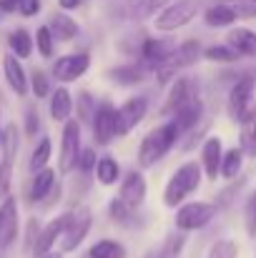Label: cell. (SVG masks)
Wrapping results in <instances>:
<instances>
[{"mask_svg":"<svg viewBox=\"0 0 256 258\" xmlns=\"http://www.w3.org/2000/svg\"><path fill=\"white\" fill-rule=\"evenodd\" d=\"M254 88H256L254 76H244V78H239L234 83L231 93H229V113H231L234 120L244 123L251 115V110H254Z\"/></svg>","mask_w":256,"mask_h":258,"instance_id":"8992f818","label":"cell"},{"mask_svg":"<svg viewBox=\"0 0 256 258\" xmlns=\"http://www.w3.org/2000/svg\"><path fill=\"white\" fill-rule=\"evenodd\" d=\"M35 48H38V53H40L43 58H50V55H53L56 40H53V33H50L48 25L38 28V33H35Z\"/></svg>","mask_w":256,"mask_h":258,"instance_id":"e575fe53","label":"cell"},{"mask_svg":"<svg viewBox=\"0 0 256 258\" xmlns=\"http://www.w3.org/2000/svg\"><path fill=\"white\" fill-rule=\"evenodd\" d=\"M214 216H216V206H211L206 201H193V203H186L176 211V228L181 233L198 231V228L209 226Z\"/></svg>","mask_w":256,"mask_h":258,"instance_id":"5b68a950","label":"cell"},{"mask_svg":"<svg viewBox=\"0 0 256 258\" xmlns=\"http://www.w3.org/2000/svg\"><path fill=\"white\" fill-rule=\"evenodd\" d=\"M68 221H71V213H63V216L53 218V221H50V223H48V226L40 231V236H38V241H35V248H33V253H35L38 258L48 256V253H50V248L56 246V241H58V238H63Z\"/></svg>","mask_w":256,"mask_h":258,"instance_id":"4fadbf2b","label":"cell"},{"mask_svg":"<svg viewBox=\"0 0 256 258\" xmlns=\"http://www.w3.org/2000/svg\"><path fill=\"white\" fill-rule=\"evenodd\" d=\"M88 258H126V248H123L118 241L103 238V241H98V243L90 246Z\"/></svg>","mask_w":256,"mask_h":258,"instance_id":"83f0119b","label":"cell"},{"mask_svg":"<svg viewBox=\"0 0 256 258\" xmlns=\"http://www.w3.org/2000/svg\"><path fill=\"white\" fill-rule=\"evenodd\" d=\"M118 175H121V168H118V163H116L111 156L98 158V163H95V178H98L103 185L116 183V180H118Z\"/></svg>","mask_w":256,"mask_h":258,"instance_id":"f546056e","label":"cell"},{"mask_svg":"<svg viewBox=\"0 0 256 258\" xmlns=\"http://www.w3.org/2000/svg\"><path fill=\"white\" fill-rule=\"evenodd\" d=\"M244 221H246V233H249V236H256V190L249 196V201H246Z\"/></svg>","mask_w":256,"mask_h":258,"instance_id":"f35d334b","label":"cell"},{"mask_svg":"<svg viewBox=\"0 0 256 258\" xmlns=\"http://www.w3.org/2000/svg\"><path fill=\"white\" fill-rule=\"evenodd\" d=\"M201 185V166L198 163H183L178 171L173 173L166 183V190H164V203L169 208L181 206L191 193H196Z\"/></svg>","mask_w":256,"mask_h":258,"instance_id":"7a4b0ae2","label":"cell"},{"mask_svg":"<svg viewBox=\"0 0 256 258\" xmlns=\"http://www.w3.org/2000/svg\"><path fill=\"white\" fill-rule=\"evenodd\" d=\"M203 113V103H201V95H196L193 100H188L186 105H181L176 113H173V123L178 128V133H186V131H193L198 118Z\"/></svg>","mask_w":256,"mask_h":258,"instance_id":"e0dca14e","label":"cell"},{"mask_svg":"<svg viewBox=\"0 0 256 258\" xmlns=\"http://www.w3.org/2000/svg\"><path fill=\"white\" fill-rule=\"evenodd\" d=\"M3 71H5V81H8V86L13 88V93L15 95H25L28 93V78H25V71H23V66H20V60L15 58V55H5L3 58Z\"/></svg>","mask_w":256,"mask_h":258,"instance_id":"ffe728a7","label":"cell"},{"mask_svg":"<svg viewBox=\"0 0 256 258\" xmlns=\"http://www.w3.org/2000/svg\"><path fill=\"white\" fill-rule=\"evenodd\" d=\"M173 48H176V43H171V40H153V38H148V40L143 43V48H141L143 63H146L148 68L159 71L161 63L173 53Z\"/></svg>","mask_w":256,"mask_h":258,"instance_id":"ac0fdd59","label":"cell"},{"mask_svg":"<svg viewBox=\"0 0 256 258\" xmlns=\"http://www.w3.org/2000/svg\"><path fill=\"white\" fill-rule=\"evenodd\" d=\"M143 198H146V178H143V173L131 171L126 178H123V185H121L118 201L133 213V211L141 208Z\"/></svg>","mask_w":256,"mask_h":258,"instance_id":"7c38bea8","label":"cell"},{"mask_svg":"<svg viewBox=\"0 0 256 258\" xmlns=\"http://www.w3.org/2000/svg\"><path fill=\"white\" fill-rule=\"evenodd\" d=\"M78 100H81V113H83V118L85 120H93V118H95V113H90V95L83 93Z\"/></svg>","mask_w":256,"mask_h":258,"instance_id":"ee69618b","label":"cell"},{"mask_svg":"<svg viewBox=\"0 0 256 258\" xmlns=\"http://www.w3.org/2000/svg\"><path fill=\"white\" fill-rule=\"evenodd\" d=\"M95 163H98V161H95V151H90V148H88V151H83V153H81V161H78V166H81V171H93V168H95Z\"/></svg>","mask_w":256,"mask_h":258,"instance_id":"7bdbcfd3","label":"cell"},{"mask_svg":"<svg viewBox=\"0 0 256 258\" xmlns=\"http://www.w3.org/2000/svg\"><path fill=\"white\" fill-rule=\"evenodd\" d=\"M88 66H90V55H88V53L63 55V58L56 60L53 76H56V81H61V83H73V81H78L85 71H88Z\"/></svg>","mask_w":256,"mask_h":258,"instance_id":"8fae6325","label":"cell"},{"mask_svg":"<svg viewBox=\"0 0 256 258\" xmlns=\"http://www.w3.org/2000/svg\"><path fill=\"white\" fill-rule=\"evenodd\" d=\"M111 218H116V221H128V218H131V211H128L118 198H113V201H111Z\"/></svg>","mask_w":256,"mask_h":258,"instance_id":"60d3db41","label":"cell"},{"mask_svg":"<svg viewBox=\"0 0 256 258\" xmlns=\"http://www.w3.org/2000/svg\"><path fill=\"white\" fill-rule=\"evenodd\" d=\"M90 231V211L88 208H78V211H71V221L66 226V233L61 238V246H63V253H71L76 251L83 238Z\"/></svg>","mask_w":256,"mask_h":258,"instance_id":"30bf717a","label":"cell"},{"mask_svg":"<svg viewBox=\"0 0 256 258\" xmlns=\"http://www.w3.org/2000/svg\"><path fill=\"white\" fill-rule=\"evenodd\" d=\"M221 161H224L221 141L219 138H209L203 143V156H201V168L206 171L209 180H216V175H221Z\"/></svg>","mask_w":256,"mask_h":258,"instance_id":"d6986e66","label":"cell"},{"mask_svg":"<svg viewBox=\"0 0 256 258\" xmlns=\"http://www.w3.org/2000/svg\"><path fill=\"white\" fill-rule=\"evenodd\" d=\"M81 3H83V0H58V5H61L63 10H76V8H81Z\"/></svg>","mask_w":256,"mask_h":258,"instance_id":"bcb514c9","label":"cell"},{"mask_svg":"<svg viewBox=\"0 0 256 258\" xmlns=\"http://www.w3.org/2000/svg\"><path fill=\"white\" fill-rule=\"evenodd\" d=\"M229 48H234L239 55H249L256 58V33L249 28H236L229 33Z\"/></svg>","mask_w":256,"mask_h":258,"instance_id":"7402d4cb","label":"cell"},{"mask_svg":"<svg viewBox=\"0 0 256 258\" xmlns=\"http://www.w3.org/2000/svg\"><path fill=\"white\" fill-rule=\"evenodd\" d=\"M53 185H56V173L50 171V168H43V171L35 173V178L30 180V185H28V198H30V201H43V198L50 193Z\"/></svg>","mask_w":256,"mask_h":258,"instance_id":"603a6c76","label":"cell"},{"mask_svg":"<svg viewBox=\"0 0 256 258\" xmlns=\"http://www.w3.org/2000/svg\"><path fill=\"white\" fill-rule=\"evenodd\" d=\"M241 151L246 156H256V108L251 110V115L241 123Z\"/></svg>","mask_w":256,"mask_h":258,"instance_id":"f1b7e54d","label":"cell"},{"mask_svg":"<svg viewBox=\"0 0 256 258\" xmlns=\"http://www.w3.org/2000/svg\"><path fill=\"white\" fill-rule=\"evenodd\" d=\"M30 88H33L35 98H45V95H50V81H48V76H45L43 71H35V73H33Z\"/></svg>","mask_w":256,"mask_h":258,"instance_id":"74e56055","label":"cell"},{"mask_svg":"<svg viewBox=\"0 0 256 258\" xmlns=\"http://www.w3.org/2000/svg\"><path fill=\"white\" fill-rule=\"evenodd\" d=\"M178 136H181V133H178V128H176L173 120L159 125V128H153V131H148V133L143 136L141 146H138V163H141L143 168L156 166V161H161L171 148H173V143L178 141Z\"/></svg>","mask_w":256,"mask_h":258,"instance_id":"6da1fadb","label":"cell"},{"mask_svg":"<svg viewBox=\"0 0 256 258\" xmlns=\"http://www.w3.org/2000/svg\"><path fill=\"white\" fill-rule=\"evenodd\" d=\"M18 236V203L13 196H5L0 206V248H8Z\"/></svg>","mask_w":256,"mask_h":258,"instance_id":"5bb4252c","label":"cell"},{"mask_svg":"<svg viewBox=\"0 0 256 258\" xmlns=\"http://www.w3.org/2000/svg\"><path fill=\"white\" fill-rule=\"evenodd\" d=\"M8 45H10V55H15L18 60H23V58H28V55L33 53V38H30V33L23 30V28H18V30L10 33Z\"/></svg>","mask_w":256,"mask_h":258,"instance_id":"484cf974","label":"cell"},{"mask_svg":"<svg viewBox=\"0 0 256 258\" xmlns=\"http://www.w3.org/2000/svg\"><path fill=\"white\" fill-rule=\"evenodd\" d=\"M71 113H73V98H71V93L66 88H58L50 95V115L56 120H61V123H68Z\"/></svg>","mask_w":256,"mask_h":258,"instance_id":"cb8c5ba5","label":"cell"},{"mask_svg":"<svg viewBox=\"0 0 256 258\" xmlns=\"http://www.w3.org/2000/svg\"><path fill=\"white\" fill-rule=\"evenodd\" d=\"M198 58H201V45H198V40H186V43L176 45V48H173V53H171L169 58L161 63V68L156 71L159 83H161V86L171 83V81L176 78V73H178V71H183V68L193 66Z\"/></svg>","mask_w":256,"mask_h":258,"instance_id":"3957f363","label":"cell"},{"mask_svg":"<svg viewBox=\"0 0 256 258\" xmlns=\"http://www.w3.org/2000/svg\"><path fill=\"white\" fill-rule=\"evenodd\" d=\"M50 138L45 136V138H40L38 141V146H35V151H33V156H30V171L38 173L43 171L45 166H48V161H50Z\"/></svg>","mask_w":256,"mask_h":258,"instance_id":"4dcf8cb0","label":"cell"},{"mask_svg":"<svg viewBox=\"0 0 256 258\" xmlns=\"http://www.w3.org/2000/svg\"><path fill=\"white\" fill-rule=\"evenodd\" d=\"M183 236L178 233H173V236H169L166 238V243H164V248H161V253H159V258H178L181 256V248H183Z\"/></svg>","mask_w":256,"mask_h":258,"instance_id":"8d00e7d4","label":"cell"},{"mask_svg":"<svg viewBox=\"0 0 256 258\" xmlns=\"http://www.w3.org/2000/svg\"><path fill=\"white\" fill-rule=\"evenodd\" d=\"M61 173H71L81 161V125L78 120H68L63 125V141H61Z\"/></svg>","mask_w":256,"mask_h":258,"instance_id":"9c48e42d","label":"cell"},{"mask_svg":"<svg viewBox=\"0 0 256 258\" xmlns=\"http://www.w3.org/2000/svg\"><path fill=\"white\" fill-rule=\"evenodd\" d=\"M173 0H128L123 5V13L131 18V20H143V18H151L156 15L159 10L169 8Z\"/></svg>","mask_w":256,"mask_h":258,"instance_id":"44dd1931","label":"cell"},{"mask_svg":"<svg viewBox=\"0 0 256 258\" xmlns=\"http://www.w3.org/2000/svg\"><path fill=\"white\" fill-rule=\"evenodd\" d=\"M93 136L100 146H106L116 138V110L108 103H103L93 118Z\"/></svg>","mask_w":256,"mask_h":258,"instance_id":"9a60e30c","label":"cell"},{"mask_svg":"<svg viewBox=\"0 0 256 258\" xmlns=\"http://www.w3.org/2000/svg\"><path fill=\"white\" fill-rule=\"evenodd\" d=\"M241 158H244V151L241 148H231L229 153H224V161H221V175L224 178H236L241 171Z\"/></svg>","mask_w":256,"mask_h":258,"instance_id":"1f68e13d","label":"cell"},{"mask_svg":"<svg viewBox=\"0 0 256 258\" xmlns=\"http://www.w3.org/2000/svg\"><path fill=\"white\" fill-rule=\"evenodd\" d=\"M38 128H40V118H38V108L35 105H30L28 110H25V133L33 138L35 133H38Z\"/></svg>","mask_w":256,"mask_h":258,"instance_id":"ab89813d","label":"cell"},{"mask_svg":"<svg viewBox=\"0 0 256 258\" xmlns=\"http://www.w3.org/2000/svg\"><path fill=\"white\" fill-rule=\"evenodd\" d=\"M18 13H20V15H25V18L38 15V13H40V0H20Z\"/></svg>","mask_w":256,"mask_h":258,"instance_id":"b9f144b4","label":"cell"},{"mask_svg":"<svg viewBox=\"0 0 256 258\" xmlns=\"http://www.w3.org/2000/svg\"><path fill=\"white\" fill-rule=\"evenodd\" d=\"M234 20H236V13H234L226 3L211 5V8L206 10V25H209V28H224V25H231Z\"/></svg>","mask_w":256,"mask_h":258,"instance_id":"4316f807","label":"cell"},{"mask_svg":"<svg viewBox=\"0 0 256 258\" xmlns=\"http://www.w3.org/2000/svg\"><path fill=\"white\" fill-rule=\"evenodd\" d=\"M18 5H20V0H0V10H5V13L18 10Z\"/></svg>","mask_w":256,"mask_h":258,"instance_id":"f6af8a7d","label":"cell"},{"mask_svg":"<svg viewBox=\"0 0 256 258\" xmlns=\"http://www.w3.org/2000/svg\"><path fill=\"white\" fill-rule=\"evenodd\" d=\"M249 3H256V0H249Z\"/></svg>","mask_w":256,"mask_h":258,"instance_id":"681fc988","label":"cell"},{"mask_svg":"<svg viewBox=\"0 0 256 258\" xmlns=\"http://www.w3.org/2000/svg\"><path fill=\"white\" fill-rule=\"evenodd\" d=\"M236 256H239V246L234 241H219L209 251V258H236Z\"/></svg>","mask_w":256,"mask_h":258,"instance_id":"d590c367","label":"cell"},{"mask_svg":"<svg viewBox=\"0 0 256 258\" xmlns=\"http://www.w3.org/2000/svg\"><path fill=\"white\" fill-rule=\"evenodd\" d=\"M108 76H111V78H116V81H118V83H123V86H133V83L143 81V71H141L138 66H126V68H116V71H111Z\"/></svg>","mask_w":256,"mask_h":258,"instance_id":"836d02e7","label":"cell"},{"mask_svg":"<svg viewBox=\"0 0 256 258\" xmlns=\"http://www.w3.org/2000/svg\"><path fill=\"white\" fill-rule=\"evenodd\" d=\"M50 33H53V40H73L76 33H78V25L73 18H68L66 13H56L50 18Z\"/></svg>","mask_w":256,"mask_h":258,"instance_id":"d4e9b609","label":"cell"},{"mask_svg":"<svg viewBox=\"0 0 256 258\" xmlns=\"http://www.w3.org/2000/svg\"><path fill=\"white\" fill-rule=\"evenodd\" d=\"M146 258H153V256H151V253H148V256H146Z\"/></svg>","mask_w":256,"mask_h":258,"instance_id":"c3c4849f","label":"cell"},{"mask_svg":"<svg viewBox=\"0 0 256 258\" xmlns=\"http://www.w3.org/2000/svg\"><path fill=\"white\" fill-rule=\"evenodd\" d=\"M198 95V88L193 86V81L191 78H178L176 83H173V88H171L169 98H166V113H176L181 105H186L188 100H193Z\"/></svg>","mask_w":256,"mask_h":258,"instance_id":"2e32d148","label":"cell"},{"mask_svg":"<svg viewBox=\"0 0 256 258\" xmlns=\"http://www.w3.org/2000/svg\"><path fill=\"white\" fill-rule=\"evenodd\" d=\"M146 110H148V100H146L143 95L128 98V100L116 110V136L131 133V131L146 118Z\"/></svg>","mask_w":256,"mask_h":258,"instance_id":"ba28073f","label":"cell"},{"mask_svg":"<svg viewBox=\"0 0 256 258\" xmlns=\"http://www.w3.org/2000/svg\"><path fill=\"white\" fill-rule=\"evenodd\" d=\"M43 258H63V253H53V251H50L48 256H43Z\"/></svg>","mask_w":256,"mask_h":258,"instance_id":"7dc6e473","label":"cell"},{"mask_svg":"<svg viewBox=\"0 0 256 258\" xmlns=\"http://www.w3.org/2000/svg\"><path fill=\"white\" fill-rule=\"evenodd\" d=\"M203 58L206 60H216V63H234L239 58V53L229 45H211L203 50Z\"/></svg>","mask_w":256,"mask_h":258,"instance_id":"d6a6232c","label":"cell"},{"mask_svg":"<svg viewBox=\"0 0 256 258\" xmlns=\"http://www.w3.org/2000/svg\"><path fill=\"white\" fill-rule=\"evenodd\" d=\"M198 5H201V0H176V3H171L169 8H164L156 15V30L171 33V30H178V28L188 25L196 18Z\"/></svg>","mask_w":256,"mask_h":258,"instance_id":"277c9868","label":"cell"},{"mask_svg":"<svg viewBox=\"0 0 256 258\" xmlns=\"http://www.w3.org/2000/svg\"><path fill=\"white\" fill-rule=\"evenodd\" d=\"M15 156H18V128L15 123H8L5 131L0 133V193H8Z\"/></svg>","mask_w":256,"mask_h":258,"instance_id":"52a82bcc","label":"cell"}]
</instances>
